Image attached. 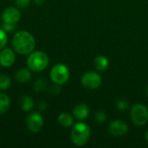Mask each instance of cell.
Wrapping results in <instances>:
<instances>
[{
	"instance_id": "1",
	"label": "cell",
	"mask_w": 148,
	"mask_h": 148,
	"mask_svg": "<svg viewBox=\"0 0 148 148\" xmlns=\"http://www.w3.org/2000/svg\"><path fill=\"white\" fill-rule=\"evenodd\" d=\"M14 49L21 55H28L32 53L36 46V41L33 36L24 30L17 32L12 40Z\"/></svg>"
},
{
	"instance_id": "2",
	"label": "cell",
	"mask_w": 148,
	"mask_h": 148,
	"mask_svg": "<svg viewBox=\"0 0 148 148\" xmlns=\"http://www.w3.org/2000/svg\"><path fill=\"white\" fill-rule=\"evenodd\" d=\"M90 134L91 131L88 125L83 122H78L71 130V140L75 146L82 147L88 143Z\"/></svg>"
},
{
	"instance_id": "3",
	"label": "cell",
	"mask_w": 148,
	"mask_h": 148,
	"mask_svg": "<svg viewBox=\"0 0 148 148\" xmlns=\"http://www.w3.org/2000/svg\"><path fill=\"white\" fill-rule=\"evenodd\" d=\"M29 68L35 72H39L46 69L49 64L48 56L42 51H36L30 54L27 61Z\"/></svg>"
},
{
	"instance_id": "4",
	"label": "cell",
	"mask_w": 148,
	"mask_h": 148,
	"mask_svg": "<svg viewBox=\"0 0 148 148\" xmlns=\"http://www.w3.org/2000/svg\"><path fill=\"white\" fill-rule=\"evenodd\" d=\"M130 115L131 120L134 125L138 127L144 126L148 121L147 108L142 104H135L131 108Z\"/></svg>"
},
{
	"instance_id": "5",
	"label": "cell",
	"mask_w": 148,
	"mask_h": 148,
	"mask_svg": "<svg viewBox=\"0 0 148 148\" xmlns=\"http://www.w3.org/2000/svg\"><path fill=\"white\" fill-rule=\"evenodd\" d=\"M50 78L56 84H64L69 78V70L68 67L62 63L56 64L50 71Z\"/></svg>"
},
{
	"instance_id": "6",
	"label": "cell",
	"mask_w": 148,
	"mask_h": 148,
	"mask_svg": "<svg viewBox=\"0 0 148 148\" xmlns=\"http://www.w3.org/2000/svg\"><path fill=\"white\" fill-rule=\"evenodd\" d=\"M82 84L88 89H96L101 84V77L98 73L89 71L82 75Z\"/></svg>"
},
{
	"instance_id": "7",
	"label": "cell",
	"mask_w": 148,
	"mask_h": 148,
	"mask_svg": "<svg viewBox=\"0 0 148 148\" xmlns=\"http://www.w3.org/2000/svg\"><path fill=\"white\" fill-rule=\"evenodd\" d=\"M108 130L113 136L122 137L127 134L128 131V126L125 121L121 120H116L110 123Z\"/></svg>"
},
{
	"instance_id": "8",
	"label": "cell",
	"mask_w": 148,
	"mask_h": 148,
	"mask_svg": "<svg viewBox=\"0 0 148 148\" xmlns=\"http://www.w3.org/2000/svg\"><path fill=\"white\" fill-rule=\"evenodd\" d=\"M26 124L28 128L34 133L39 132L43 125V120L42 117L37 114V113H33L28 115L27 120H26Z\"/></svg>"
},
{
	"instance_id": "9",
	"label": "cell",
	"mask_w": 148,
	"mask_h": 148,
	"mask_svg": "<svg viewBox=\"0 0 148 148\" xmlns=\"http://www.w3.org/2000/svg\"><path fill=\"white\" fill-rule=\"evenodd\" d=\"M21 16L20 11L13 7L6 9L3 13V23H16L19 21Z\"/></svg>"
},
{
	"instance_id": "10",
	"label": "cell",
	"mask_w": 148,
	"mask_h": 148,
	"mask_svg": "<svg viewBox=\"0 0 148 148\" xmlns=\"http://www.w3.org/2000/svg\"><path fill=\"white\" fill-rule=\"evenodd\" d=\"M15 62V55L11 49L6 48L0 52V64L5 68L10 67Z\"/></svg>"
},
{
	"instance_id": "11",
	"label": "cell",
	"mask_w": 148,
	"mask_h": 148,
	"mask_svg": "<svg viewBox=\"0 0 148 148\" xmlns=\"http://www.w3.org/2000/svg\"><path fill=\"white\" fill-rule=\"evenodd\" d=\"M73 114L75 119H77L79 121H82L88 116L89 108H88V105H86L84 103L78 104L75 107V108L73 110Z\"/></svg>"
},
{
	"instance_id": "12",
	"label": "cell",
	"mask_w": 148,
	"mask_h": 148,
	"mask_svg": "<svg viewBox=\"0 0 148 148\" xmlns=\"http://www.w3.org/2000/svg\"><path fill=\"white\" fill-rule=\"evenodd\" d=\"M15 77H16V81L18 82L25 83V82L29 81V79L31 77V75H30V72L28 69H21L17 70V72L15 75Z\"/></svg>"
},
{
	"instance_id": "13",
	"label": "cell",
	"mask_w": 148,
	"mask_h": 148,
	"mask_svg": "<svg viewBox=\"0 0 148 148\" xmlns=\"http://www.w3.org/2000/svg\"><path fill=\"white\" fill-rule=\"evenodd\" d=\"M95 66L98 71H104L108 67V60L104 56H99L95 60Z\"/></svg>"
},
{
	"instance_id": "14",
	"label": "cell",
	"mask_w": 148,
	"mask_h": 148,
	"mask_svg": "<svg viewBox=\"0 0 148 148\" xmlns=\"http://www.w3.org/2000/svg\"><path fill=\"white\" fill-rule=\"evenodd\" d=\"M19 105H20V108L23 111H29V110L32 109V108L34 106V101L31 97L23 95L19 99Z\"/></svg>"
},
{
	"instance_id": "15",
	"label": "cell",
	"mask_w": 148,
	"mask_h": 148,
	"mask_svg": "<svg viewBox=\"0 0 148 148\" xmlns=\"http://www.w3.org/2000/svg\"><path fill=\"white\" fill-rule=\"evenodd\" d=\"M58 123L62 127H69L73 124V118L68 113H62L58 116Z\"/></svg>"
},
{
	"instance_id": "16",
	"label": "cell",
	"mask_w": 148,
	"mask_h": 148,
	"mask_svg": "<svg viewBox=\"0 0 148 148\" xmlns=\"http://www.w3.org/2000/svg\"><path fill=\"white\" fill-rule=\"evenodd\" d=\"M10 105V98L7 95L0 93V114H4L8 111Z\"/></svg>"
},
{
	"instance_id": "17",
	"label": "cell",
	"mask_w": 148,
	"mask_h": 148,
	"mask_svg": "<svg viewBox=\"0 0 148 148\" xmlns=\"http://www.w3.org/2000/svg\"><path fill=\"white\" fill-rule=\"evenodd\" d=\"M46 86H47V81L44 78H40L35 82L33 88L36 92L39 93V92L43 91L45 89Z\"/></svg>"
},
{
	"instance_id": "18",
	"label": "cell",
	"mask_w": 148,
	"mask_h": 148,
	"mask_svg": "<svg viewBox=\"0 0 148 148\" xmlns=\"http://www.w3.org/2000/svg\"><path fill=\"white\" fill-rule=\"evenodd\" d=\"M10 79L6 75H0V90H4L10 88Z\"/></svg>"
},
{
	"instance_id": "19",
	"label": "cell",
	"mask_w": 148,
	"mask_h": 148,
	"mask_svg": "<svg viewBox=\"0 0 148 148\" xmlns=\"http://www.w3.org/2000/svg\"><path fill=\"white\" fill-rule=\"evenodd\" d=\"M116 108L121 111H125L129 108V102L126 99H119L116 101Z\"/></svg>"
},
{
	"instance_id": "20",
	"label": "cell",
	"mask_w": 148,
	"mask_h": 148,
	"mask_svg": "<svg viewBox=\"0 0 148 148\" xmlns=\"http://www.w3.org/2000/svg\"><path fill=\"white\" fill-rule=\"evenodd\" d=\"M107 118H108V116H107L106 112H104V111H97V112H95V119L98 123H104L106 121Z\"/></svg>"
},
{
	"instance_id": "21",
	"label": "cell",
	"mask_w": 148,
	"mask_h": 148,
	"mask_svg": "<svg viewBox=\"0 0 148 148\" xmlns=\"http://www.w3.org/2000/svg\"><path fill=\"white\" fill-rule=\"evenodd\" d=\"M7 42V35L4 29H0V49H3Z\"/></svg>"
},
{
	"instance_id": "22",
	"label": "cell",
	"mask_w": 148,
	"mask_h": 148,
	"mask_svg": "<svg viewBox=\"0 0 148 148\" xmlns=\"http://www.w3.org/2000/svg\"><path fill=\"white\" fill-rule=\"evenodd\" d=\"M61 92V87L59 84H55V85H52L50 88H49V93L51 95H58L59 93Z\"/></svg>"
},
{
	"instance_id": "23",
	"label": "cell",
	"mask_w": 148,
	"mask_h": 148,
	"mask_svg": "<svg viewBox=\"0 0 148 148\" xmlns=\"http://www.w3.org/2000/svg\"><path fill=\"white\" fill-rule=\"evenodd\" d=\"M16 3L19 8L24 9L29 4V0H16Z\"/></svg>"
},
{
	"instance_id": "24",
	"label": "cell",
	"mask_w": 148,
	"mask_h": 148,
	"mask_svg": "<svg viewBox=\"0 0 148 148\" xmlns=\"http://www.w3.org/2000/svg\"><path fill=\"white\" fill-rule=\"evenodd\" d=\"M16 23H3V29L6 31H12L16 29Z\"/></svg>"
},
{
	"instance_id": "25",
	"label": "cell",
	"mask_w": 148,
	"mask_h": 148,
	"mask_svg": "<svg viewBox=\"0 0 148 148\" xmlns=\"http://www.w3.org/2000/svg\"><path fill=\"white\" fill-rule=\"evenodd\" d=\"M46 108H47V104H46L44 101H41V102H39V105H38V108H39V110H41V111H44V110L46 109Z\"/></svg>"
},
{
	"instance_id": "26",
	"label": "cell",
	"mask_w": 148,
	"mask_h": 148,
	"mask_svg": "<svg viewBox=\"0 0 148 148\" xmlns=\"http://www.w3.org/2000/svg\"><path fill=\"white\" fill-rule=\"evenodd\" d=\"M44 1H45V0H34V2H35L36 4H38V5L42 4V3H44Z\"/></svg>"
},
{
	"instance_id": "27",
	"label": "cell",
	"mask_w": 148,
	"mask_h": 148,
	"mask_svg": "<svg viewBox=\"0 0 148 148\" xmlns=\"http://www.w3.org/2000/svg\"><path fill=\"white\" fill-rule=\"evenodd\" d=\"M146 140L148 141V130L146 132Z\"/></svg>"
},
{
	"instance_id": "28",
	"label": "cell",
	"mask_w": 148,
	"mask_h": 148,
	"mask_svg": "<svg viewBox=\"0 0 148 148\" xmlns=\"http://www.w3.org/2000/svg\"><path fill=\"white\" fill-rule=\"evenodd\" d=\"M147 95H148V86H147Z\"/></svg>"
}]
</instances>
